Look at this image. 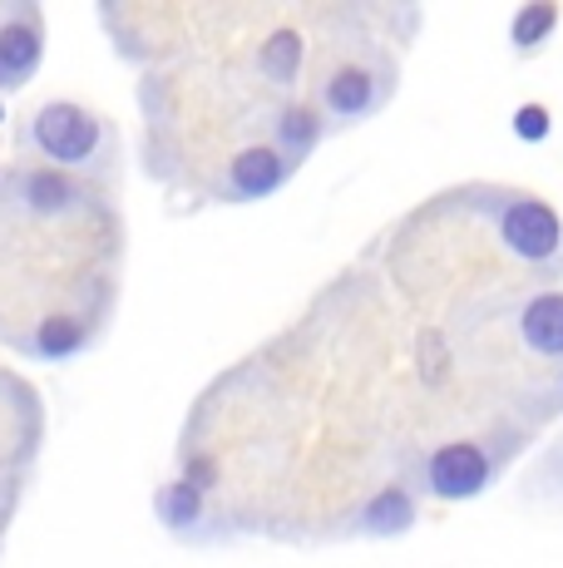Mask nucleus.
Listing matches in <instances>:
<instances>
[{"label":"nucleus","mask_w":563,"mask_h":568,"mask_svg":"<svg viewBox=\"0 0 563 568\" xmlns=\"http://www.w3.org/2000/svg\"><path fill=\"white\" fill-rule=\"evenodd\" d=\"M257 64H263V74L273 84H297L301 74V36L297 30H273V36L263 40V50H257Z\"/></svg>","instance_id":"14"},{"label":"nucleus","mask_w":563,"mask_h":568,"mask_svg":"<svg viewBox=\"0 0 563 568\" xmlns=\"http://www.w3.org/2000/svg\"><path fill=\"white\" fill-rule=\"evenodd\" d=\"M183 479H188L193 489H203V495H208V489L218 485V460H213V455H193L188 469H183Z\"/></svg>","instance_id":"16"},{"label":"nucleus","mask_w":563,"mask_h":568,"mask_svg":"<svg viewBox=\"0 0 563 568\" xmlns=\"http://www.w3.org/2000/svg\"><path fill=\"white\" fill-rule=\"evenodd\" d=\"M376 104H381V80H376L366 64H341V70H331L327 84H321V109H327L331 119H346V124L366 119Z\"/></svg>","instance_id":"5"},{"label":"nucleus","mask_w":563,"mask_h":568,"mask_svg":"<svg viewBox=\"0 0 563 568\" xmlns=\"http://www.w3.org/2000/svg\"><path fill=\"white\" fill-rule=\"evenodd\" d=\"M287 173H291V159L277 144H253L243 154H233L223 189L233 203H257V199H273L282 183H287Z\"/></svg>","instance_id":"4"},{"label":"nucleus","mask_w":563,"mask_h":568,"mask_svg":"<svg viewBox=\"0 0 563 568\" xmlns=\"http://www.w3.org/2000/svg\"><path fill=\"white\" fill-rule=\"evenodd\" d=\"M416 524V499L400 485H386L381 495H371V505L361 509V529L366 534H406Z\"/></svg>","instance_id":"13"},{"label":"nucleus","mask_w":563,"mask_h":568,"mask_svg":"<svg viewBox=\"0 0 563 568\" xmlns=\"http://www.w3.org/2000/svg\"><path fill=\"white\" fill-rule=\"evenodd\" d=\"M154 509H158V519H164V529L188 534L203 524V515H208V499H203V489H193L188 479H173V485L158 489Z\"/></svg>","instance_id":"12"},{"label":"nucleus","mask_w":563,"mask_h":568,"mask_svg":"<svg viewBox=\"0 0 563 568\" xmlns=\"http://www.w3.org/2000/svg\"><path fill=\"white\" fill-rule=\"evenodd\" d=\"M519 336L529 352L539 356H563V292H539L519 312Z\"/></svg>","instance_id":"8"},{"label":"nucleus","mask_w":563,"mask_h":568,"mask_svg":"<svg viewBox=\"0 0 563 568\" xmlns=\"http://www.w3.org/2000/svg\"><path fill=\"white\" fill-rule=\"evenodd\" d=\"M559 16L563 10L554 6V0H529V6H519L514 20H509V45H514L519 54H534L559 30Z\"/></svg>","instance_id":"11"},{"label":"nucleus","mask_w":563,"mask_h":568,"mask_svg":"<svg viewBox=\"0 0 563 568\" xmlns=\"http://www.w3.org/2000/svg\"><path fill=\"white\" fill-rule=\"evenodd\" d=\"M500 243L524 262H554L563 247V223L559 213L534 193H514L500 207Z\"/></svg>","instance_id":"2"},{"label":"nucleus","mask_w":563,"mask_h":568,"mask_svg":"<svg viewBox=\"0 0 563 568\" xmlns=\"http://www.w3.org/2000/svg\"><path fill=\"white\" fill-rule=\"evenodd\" d=\"M16 199H20L25 213H35V217H60L80 203V183H74L64 169H50V163L45 169H20Z\"/></svg>","instance_id":"6"},{"label":"nucleus","mask_w":563,"mask_h":568,"mask_svg":"<svg viewBox=\"0 0 563 568\" xmlns=\"http://www.w3.org/2000/svg\"><path fill=\"white\" fill-rule=\"evenodd\" d=\"M490 479H494V455L480 440H450L426 460V489L436 499H446V505L474 499L480 489H490Z\"/></svg>","instance_id":"3"},{"label":"nucleus","mask_w":563,"mask_h":568,"mask_svg":"<svg viewBox=\"0 0 563 568\" xmlns=\"http://www.w3.org/2000/svg\"><path fill=\"white\" fill-rule=\"evenodd\" d=\"M273 144L287 154L291 163L297 159H307L311 149L321 144V109H311V104H287L277 114V124H273Z\"/></svg>","instance_id":"10"},{"label":"nucleus","mask_w":563,"mask_h":568,"mask_svg":"<svg viewBox=\"0 0 563 568\" xmlns=\"http://www.w3.org/2000/svg\"><path fill=\"white\" fill-rule=\"evenodd\" d=\"M549 134H554V114H549V104H519L514 109V139L519 144H544Z\"/></svg>","instance_id":"15"},{"label":"nucleus","mask_w":563,"mask_h":568,"mask_svg":"<svg viewBox=\"0 0 563 568\" xmlns=\"http://www.w3.org/2000/svg\"><path fill=\"white\" fill-rule=\"evenodd\" d=\"M40 54H45V40L35 20H6L0 26V90L25 84L40 70Z\"/></svg>","instance_id":"7"},{"label":"nucleus","mask_w":563,"mask_h":568,"mask_svg":"<svg viewBox=\"0 0 563 568\" xmlns=\"http://www.w3.org/2000/svg\"><path fill=\"white\" fill-rule=\"evenodd\" d=\"M30 139L50 159V169H84V163H94V154H100L104 129L90 109L55 100V104H40V114L30 119Z\"/></svg>","instance_id":"1"},{"label":"nucleus","mask_w":563,"mask_h":568,"mask_svg":"<svg viewBox=\"0 0 563 568\" xmlns=\"http://www.w3.org/2000/svg\"><path fill=\"white\" fill-rule=\"evenodd\" d=\"M0 119H6V109H0Z\"/></svg>","instance_id":"17"},{"label":"nucleus","mask_w":563,"mask_h":568,"mask_svg":"<svg viewBox=\"0 0 563 568\" xmlns=\"http://www.w3.org/2000/svg\"><path fill=\"white\" fill-rule=\"evenodd\" d=\"M84 342H90V326H84L74 312H50V316H40L35 336H30L35 356H45V362H70V356L84 352Z\"/></svg>","instance_id":"9"}]
</instances>
